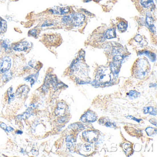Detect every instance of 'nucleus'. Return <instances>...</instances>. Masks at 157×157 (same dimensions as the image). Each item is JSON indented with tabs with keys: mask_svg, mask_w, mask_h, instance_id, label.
<instances>
[{
	"mask_svg": "<svg viewBox=\"0 0 157 157\" xmlns=\"http://www.w3.org/2000/svg\"><path fill=\"white\" fill-rule=\"evenodd\" d=\"M150 71V64L144 58L138 59L134 62L132 69L133 75L138 79L144 78L148 74Z\"/></svg>",
	"mask_w": 157,
	"mask_h": 157,
	"instance_id": "f257e3e1",
	"label": "nucleus"
},
{
	"mask_svg": "<svg viewBox=\"0 0 157 157\" xmlns=\"http://www.w3.org/2000/svg\"><path fill=\"white\" fill-rule=\"evenodd\" d=\"M85 19V16L82 13H75L64 16L62 21L64 24L66 25L79 26L83 24Z\"/></svg>",
	"mask_w": 157,
	"mask_h": 157,
	"instance_id": "f03ea898",
	"label": "nucleus"
},
{
	"mask_svg": "<svg viewBox=\"0 0 157 157\" xmlns=\"http://www.w3.org/2000/svg\"><path fill=\"white\" fill-rule=\"evenodd\" d=\"M111 79L110 70L107 67H101L99 69L95 76L96 82L105 84L110 82Z\"/></svg>",
	"mask_w": 157,
	"mask_h": 157,
	"instance_id": "7ed1b4c3",
	"label": "nucleus"
},
{
	"mask_svg": "<svg viewBox=\"0 0 157 157\" xmlns=\"http://www.w3.org/2000/svg\"><path fill=\"white\" fill-rule=\"evenodd\" d=\"M31 44L28 41H23L16 43L13 47V49L15 51L25 52L30 49Z\"/></svg>",
	"mask_w": 157,
	"mask_h": 157,
	"instance_id": "20e7f679",
	"label": "nucleus"
},
{
	"mask_svg": "<svg viewBox=\"0 0 157 157\" xmlns=\"http://www.w3.org/2000/svg\"><path fill=\"white\" fill-rule=\"evenodd\" d=\"M12 65L11 58L9 57L3 58L0 60V73H5L9 70Z\"/></svg>",
	"mask_w": 157,
	"mask_h": 157,
	"instance_id": "39448f33",
	"label": "nucleus"
},
{
	"mask_svg": "<svg viewBox=\"0 0 157 157\" xmlns=\"http://www.w3.org/2000/svg\"><path fill=\"white\" fill-rule=\"evenodd\" d=\"M83 135L84 138L90 142H95L98 138V134L95 131H87L83 133Z\"/></svg>",
	"mask_w": 157,
	"mask_h": 157,
	"instance_id": "423d86ee",
	"label": "nucleus"
},
{
	"mask_svg": "<svg viewBox=\"0 0 157 157\" xmlns=\"http://www.w3.org/2000/svg\"><path fill=\"white\" fill-rule=\"evenodd\" d=\"M49 11L54 15H66L69 13L70 9L69 7H56L51 9Z\"/></svg>",
	"mask_w": 157,
	"mask_h": 157,
	"instance_id": "0eeeda50",
	"label": "nucleus"
},
{
	"mask_svg": "<svg viewBox=\"0 0 157 157\" xmlns=\"http://www.w3.org/2000/svg\"><path fill=\"white\" fill-rule=\"evenodd\" d=\"M96 119V115L91 111L87 112L81 117V120L83 122H94Z\"/></svg>",
	"mask_w": 157,
	"mask_h": 157,
	"instance_id": "6e6552de",
	"label": "nucleus"
},
{
	"mask_svg": "<svg viewBox=\"0 0 157 157\" xmlns=\"http://www.w3.org/2000/svg\"><path fill=\"white\" fill-rule=\"evenodd\" d=\"M146 23L148 27L149 28V30L152 32H155V27L154 23V19L151 16V15H146Z\"/></svg>",
	"mask_w": 157,
	"mask_h": 157,
	"instance_id": "1a4fd4ad",
	"label": "nucleus"
},
{
	"mask_svg": "<svg viewBox=\"0 0 157 157\" xmlns=\"http://www.w3.org/2000/svg\"><path fill=\"white\" fill-rule=\"evenodd\" d=\"M117 36L116 30L114 28L109 29L105 32L104 34V37L107 39L115 38Z\"/></svg>",
	"mask_w": 157,
	"mask_h": 157,
	"instance_id": "9d476101",
	"label": "nucleus"
},
{
	"mask_svg": "<svg viewBox=\"0 0 157 157\" xmlns=\"http://www.w3.org/2000/svg\"><path fill=\"white\" fill-rule=\"evenodd\" d=\"M141 5L145 8H151L154 5V0H140Z\"/></svg>",
	"mask_w": 157,
	"mask_h": 157,
	"instance_id": "9b49d317",
	"label": "nucleus"
},
{
	"mask_svg": "<svg viewBox=\"0 0 157 157\" xmlns=\"http://www.w3.org/2000/svg\"><path fill=\"white\" fill-rule=\"evenodd\" d=\"M7 29V22L0 17V34H3L6 31Z\"/></svg>",
	"mask_w": 157,
	"mask_h": 157,
	"instance_id": "f8f14e48",
	"label": "nucleus"
},
{
	"mask_svg": "<svg viewBox=\"0 0 157 157\" xmlns=\"http://www.w3.org/2000/svg\"><path fill=\"white\" fill-rule=\"evenodd\" d=\"M140 55H145L147 56L150 59L151 61H154L156 60V56L154 53H151L148 51H145L140 53Z\"/></svg>",
	"mask_w": 157,
	"mask_h": 157,
	"instance_id": "ddd939ff",
	"label": "nucleus"
},
{
	"mask_svg": "<svg viewBox=\"0 0 157 157\" xmlns=\"http://www.w3.org/2000/svg\"><path fill=\"white\" fill-rule=\"evenodd\" d=\"M128 28V24L127 23L124 21L120 22L118 25V29L119 31L121 32H125L127 30Z\"/></svg>",
	"mask_w": 157,
	"mask_h": 157,
	"instance_id": "4468645a",
	"label": "nucleus"
},
{
	"mask_svg": "<svg viewBox=\"0 0 157 157\" xmlns=\"http://www.w3.org/2000/svg\"><path fill=\"white\" fill-rule=\"evenodd\" d=\"M144 113H149L151 115H156V109L152 107H146L144 108Z\"/></svg>",
	"mask_w": 157,
	"mask_h": 157,
	"instance_id": "2eb2a0df",
	"label": "nucleus"
},
{
	"mask_svg": "<svg viewBox=\"0 0 157 157\" xmlns=\"http://www.w3.org/2000/svg\"><path fill=\"white\" fill-rule=\"evenodd\" d=\"M37 78V74H33L26 78H25V80L28 81V82H30L31 85H32V84H34V83L36 81Z\"/></svg>",
	"mask_w": 157,
	"mask_h": 157,
	"instance_id": "dca6fc26",
	"label": "nucleus"
},
{
	"mask_svg": "<svg viewBox=\"0 0 157 157\" xmlns=\"http://www.w3.org/2000/svg\"><path fill=\"white\" fill-rule=\"evenodd\" d=\"M28 89V87L27 86L23 85V86H21L20 88H19L17 90V93L18 95H22V94L26 93V92H27Z\"/></svg>",
	"mask_w": 157,
	"mask_h": 157,
	"instance_id": "f3484780",
	"label": "nucleus"
},
{
	"mask_svg": "<svg viewBox=\"0 0 157 157\" xmlns=\"http://www.w3.org/2000/svg\"><path fill=\"white\" fill-rule=\"evenodd\" d=\"M65 105L63 104H59V106L58 107L57 109L56 112L57 113H56V114L57 115H62L64 112V110H65Z\"/></svg>",
	"mask_w": 157,
	"mask_h": 157,
	"instance_id": "a211bd4d",
	"label": "nucleus"
},
{
	"mask_svg": "<svg viewBox=\"0 0 157 157\" xmlns=\"http://www.w3.org/2000/svg\"><path fill=\"white\" fill-rule=\"evenodd\" d=\"M1 46L3 47V48L5 49V50H8L10 48V44L9 43V42L6 41V40H3L1 43Z\"/></svg>",
	"mask_w": 157,
	"mask_h": 157,
	"instance_id": "6ab92c4d",
	"label": "nucleus"
},
{
	"mask_svg": "<svg viewBox=\"0 0 157 157\" xmlns=\"http://www.w3.org/2000/svg\"><path fill=\"white\" fill-rule=\"evenodd\" d=\"M146 131L149 136H152V135H154V134H156V129L151 128V127L148 128L146 129Z\"/></svg>",
	"mask_w": 157,
	"mask_h": 157,
	"instance_id": "aec40b11",
	"label": "nucleus"
},
{
	"mask_svg": "<svg viewBox=\"0 0 157 157\" xmlns=\"http://www.w3.org/2000/svg\"><path fill=\"white\" fill-rule=\"evenodd\" d=\"M139 95H140V94H139V93L137 92L136 91H134V90H132V91H130V92H129V96L130 97H134V98H136L137 97H138L139 96Z\"/></svg>",
	"mask_w": 157,
	"mask_h": 157,
	"instance_id": "412c9836",
	"label": "nucleus"
},
{
	"mask_svg": "<svg viewBox=\"0 0 157 157\" xmlns=\"http://www.w3.org/2000/svg\"><path fill=\"white\" fill-rule=\"evenodd\" d=\"M11 78V74L8 72H5V74H4L3 78L4 81H9Z\"/></svg>",
	"mask_w": 157,
	"mask_h": 157,
	"instance_id": "4be33fe9",
	"label": "nucleus"
},
{
	"mask_svg": "<svg viewBox=\"0 0 157 157\" xmlns=\"http://www.w3.org/2000/svg\"><path fill=\"white\" fill-rule=\"evenodd\" d=\"M106 122L105 124H104L105 126H107V127H113V128L115 126L114 123L111 122L110 121L106 120Z\"/></svg>",
	"mask_w": 157,
	"mask_h": 157,
	"instance_id": "5701e85b",
	"label": "nucleus"
},
{
	"mask_svg": "<svg viewBox=\"0 0 157 157\" xmlns=\"http://www.w3.org/2000/svg\"><path fill=\"white\" fill-rule=\"evenodd\" d=\"M29 33H30V35L32 36H34V37L37 36V31L36 30H35V29L31 30L29 31Z\"/></svg>",
	"mask_w": 157,
	"mask_h": 157,
	"instance_id": "b1692460",
	"label": "nucleus"
},
{
	"mask_svg": "<svg viewBox=\"0 0 157 157\" xmlns=\"http://www.w3.org/2000/svg\"><path fill=\"white\" fill-rule=\"evenodd\" d=\"M1 126L2 128L3 129V130H5V131L6 130L7 128V126L5 124H4V123H1Z\"/></svg>",
	"mask_w": 157,
	"mask_h": 157,
	"instance_id": "393cba45",
	"label": "nucleus"
},
{
	"mask_svg": "<svg viewBox=\"0 0 157 157\" xmlns=\"http://www.w3.org/2000/svg\"><path fill=\"white\" fill-rule=\"evenodd\" d=\"M130 117H131V119H133V120H136V121H137V122H139V121H140V120H138V119H135L134 118H133L132 117L130 116Z\"/></svg>",
	"mask_w": 157,
	"mask_h": 157,
	"instance_id": "a878e982",
	"label": "nucleus"
},
{
	"mask_svg": "<svg viewBox=\"0 0 157 157\" xmlns=\"http://www.w3.org/2000/svg\"><path fill=\"white\" fill-rule=\"evenodd\" d=\"M22 133H23V132L21 131H18L17 132H16V133H17V134H22Z\"/></svg>",
	"mask_w": 157,
	"mask_h": 157,
	"instance_id": "bb28decb",
	"label": "nucleus"
},
{
	"mask_svg": "<svg viewBox=\"0 0 157 157\" xmlns=\"http://www.w3.org/2000/svg\"><path fill=\"white\" fill-rule=\"evenodd\" d=\"M95 1H101V0H95Z\"/></svg>",
	"mask_w": 157,
	"mask_h": 157,
	"instance_id": "cd10ccee",
	"label": "nucleus"
},
{
	"mask_svg": "<svg viewBox=\"0 0 157 157\" xmlns=\"http://www.w3.org/2000/svg\"><path fill=\"white\" fill-rule=\"evenodd\" d=\"M0 54H1V49H0Z\"/></svg>",
	"mask_w": 157,
	"mask_h": 157,
	"instance_id": "c85d7f7f",
	"label": "nucleus"
}]
</instances>
